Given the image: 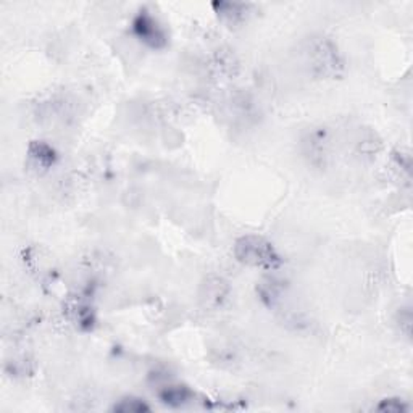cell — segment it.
Segmentation results:
<instances>
[{"label": "cell", "mask_w": 413, "mask_h": 413, "mask_svg": "<svg viewBox=\"0 0 413 413\" xmlns=\"http://www.w3.org/2000/svg\"><path fill=\"white\" fill-rule=\"evenodd\" d=\"M234 257L246 267L273 272L283 265V258L272 242L262 236L247 234L236 241Z\"/></svg>", "instance_id": "obj_1"}, {"label": "cell", "mask_w": 413, "mask_h": 413, "mask_svg": "<svg viewBox=\"0 0 413 413\" xmlns=\"http://www.w3.org/2000/svg\"><path fill=\"white\" fill-rule=\"evenodd\" d=\"M312 71L321 79H336L344 73V58L335 42L320 38L312 42L309 50Z\"/></svg>", "instance_id": "obj_2"}, {"label": "cell", "mask_w": 413, "mask_h": 413, "mask_svg": "<svg viewBox=\"0 0 413 413\" xmlns=\"http://www.w3.org/2000/svg\"><path fill=\"white\" fill-rule=\"evenodd\" d=\"M132 33L142 44L150 47V49H163L168 44V34L165 28L147 10H142L132 20Z\"/></svg>", "instance_id": "obj_3"}, {"label": "cell", "mask_w": 413, "mask_h": 413, "mask_svg": "<svg viewBox=\"0 0 413 413\" xmlns=\"http://www.w3.org/2000/svg\"><path fill=\"white\" fill-rule=\"evenodd\" d=\"M55 160L57 153L54 147L42 141L31 142L28 147V165L31 167V169H34L38 173H44L54 167Z\"/></svg>", "instance_id": "obj_4"}, {"label": "cell", "mask_w": 413, "mask_h": 413, "mask_svg": "<svg viewBox=\"0 0 413 413\" xmlns=\"http://www.w3.org/2000/svg\"><path fill=\"white\" fill-rule=\"evenodd\" d=\"M214 8L218 17L227 24H241L248 15V5L236 2H215Z\"/></svg>", "instance_id": "obj_5"}, {"label": "cell", "mask_w": 413, "mask_h": 413, "mask_svg": "<svg viewBox=\"0 0 413 413\" xmlns=\"http://www.w3.org/2000/svg\"><path fill=\"white\" fill-rule=\"evenodd\" d=\"M158 399L167 405L179 407V405H184L189 400H192L194 393L188 388V386L169 384V386H165V388L158 393Z\"/></svg>", "instance_id": "obj_6"}, {"label": "cell", "mask_w": 413, "mask_h": 413, "mask_svg": "<svg viewBox=\"0 0 413 413\" xmlns=\"http://www.w3.org/2000/svg\"><path fill=\"white\" fill-rule=\"evenodd\" d=\"M258 294H260L262 300L270 307L276 305V302L281 299L283 295V283H279L278 279L270 278L267 281L260 283L258 286Z\"/></svg>", "instance_id": "obj_7"}, {"label": "cell", "mask_w": 413, "mask_h": 413, "mask_svg": "<svg viewBox=\"0 0 413 413\" xmlns=\"http://www.w3.org/2000/svg\"><path fill=\"white\" fill-rule=\"evenodd\" d=\"M205 289H206L205 290L206 304H210V305H220L221 300L226 298V293H227L226 283H223L218 278H216L214 283L206 284Z\"/></svg>", "instance_id": "obj_8"}, {"label": "cell", "mask_w": 413, "mask_h": 413, "mask_svg": "<svg viewBox=\"0 0 413 413\" xmlns=\"http://www.w3.org/2000/svg\"><path fill=\"white\" fill-rule=\"evenodd\" d=\"M113 410L123 412V413H142V412H149L150 407L147 405L142 399H137V397H125V399H121L118 404H115Z\"/></svg>", "instance_id": "obj_9"}, {"label": "cell", "mask_w": 413, "mask_h": 413, "mask_svg": "<svg viewBox=\"0 0 413 413\" xmlns=\"http://www.w3.org/2000/svg\"><path fill=\"white\" fill-rule=\"evenodd\" d=\"M376 410L400 413V412L407 410V405L402 399H384V400H381V404L378 407H376Z\"/></svg>", "instance_id": "obj_10"}]
</instances>
